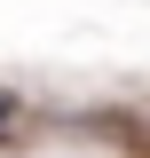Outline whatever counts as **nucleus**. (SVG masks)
I'll list each match as a JSON object with an SVG mask.
<instances>
[{"label": "nucleus", "mask_w": 150, "mask_h": 158, "mask_svg": "<svg viewBox=\"0 0 150 158\" xmlns=\"http://www.w3.org/2000/svg\"><path fill=\"white\" fill-rule=\"evenodd\" d=\"M16 111H24V103L8 95V87H0V135H8V127H16Z\"/></svg>", "instance_id": "nucleus-1"}]
</instances>
